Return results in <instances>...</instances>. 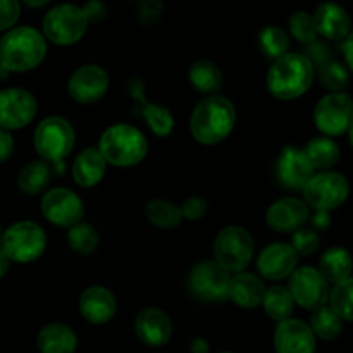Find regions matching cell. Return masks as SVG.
Masks as SVG:
<instances>
[{"label": "cell", "instance_id": "obj_52", "mask_svg": "<svg viewBox=\"0 0 353 353\" xmlns=\"http://www.w3.org/2000/svg\"><path fill=\"white\" fill-rule=\"evenodd\" d=\"M2 234H3L2 233V228H0V241H2Z\"/></svg>", "mask_w": 353, "mask_h": 353}, {"label": "cell", "instance_id": "obj_24", "mask_svg": "<svg viewBox=\"0 0 353 353\" xmlns=\"http://www.w3.org/2000/svg\"><path fill=\"white\" fill-rule=\"evenodd\" d=\"M265 295V286L261 278L250 272H238L230 279L228 299L233 300L241 309H255L262 303Z\"/></svg>", "mask_w": 353, "mask_h": 353}, {"label": "cell", "instance_id": "obj_40", "mask_svg": "<svg viewBox=\"0 0 353 353\" xmlns=\"http://www.w3.org/2000/svg\"><path fill=\"white\" fill-rule=\"evenodd\" d=\"M137 12L138 21L143 26H154L164 16V3L159 2V0H143V2L138 3Z\"/></svg>", "mask_w": 353, "mask_h": 353}, {"label": "cell", "instance_id": "obj_53", "mask_svg": "<svg viewBox=\"0 0 353 353\" xmlns=\"http://www.w3.org/2000/svg\"><path fill=\"white\" fill-rule=\"evenodd\" d=\"M221 353H231V352H221Z\"/></svg>", "mask_w": 353, "mask_h": 353}, {"label": "cell", "instance_id": "obj_51", "mask_svg": "<svg viewBox=\"0 0 353 353\" xmlns=\"http://www.w3.org/2000/svg\"><path fill=\"white\" fill-rule=\"evenodd\" d=\"M348 131H350V141H352V145H353V124H352L350 130H348Z\"/></svg>", "mask_w": 353, "mask_h": 353}, {"label": "cell", "instance_id": "obj_16", "mask_svg": "<svg viewBox=\"0 0 353 353\" xmlns=\"http://www.w3.org/2000/svg\"><path fill=\"white\" fill-rule=\"evenodd\" d=\"M309 205L303 200L286 196L272 203L265 214V223L278 233H295L309 221Z\"/></svg>", "mask_w": 353, "mask_h": 353}, {"label": "cell", "instance_id": "obj_33", "mask_svg": "<svg viewBox=\"0 0 353 353\" xmlns=\"http://www.w3.org/2000/svg\"><path fill=\"white\" fill-rule=\"evenodd\" d=\"M310 330H312L314 336H319L321 340L331 341L338 338L343 331V321L333 312L331 307H319L314 310L312 317H310Z\"/></svg>", "mask_w": 353, "mask_h": 353}, {"label": "cell", "instance_id": "obj_14", "mask_svg": "<svg viewBox=\"0 0 353 353\" xmlns=\"http://www.w3.org/2000/svg\"><path fill=\"white\" fill-rule=\"evenodd\" d=\"M41 212L52 224L61 228H72L81 223L85 207L74 192L65 188H54L41 199Z\"/></svg>", "mask_w": 353, "mask_h": 353}, {"label": "cell", "instance_id": "obj_2", "mask_svg": "<svg viewBox=\"0 0 353 353\" xmlns=\"http://www.w3.org/2000/svg\"><path fill=\"white\" fill-rule=\"evenodd\" d=\"M45 54L47 41L34 28H12L0 40V68L6 71H31L43 61Z\"/></svg>", "mask_w": 353, "mask_h": 353}, {"label": "cell", "instance_id": "obj_38", "mask_svg": "<svg viewBox=\"0 0 353 353\" xmlns=\"http://www.w3.org/2000/svg\"><path fill=\"white\" fill-rule=\"evenodd\" d=\"M290 31L293 37L300 41V43H312L317 40V28L314 23V16L305 10H296L292 17H290Z\"/></svg>", "mask_w": 353, "mask_h": 353}, {"label": "cell", "instance_id": "obj_43", "mask_svg": "<svg viewBox=\"0 0 353 353\" xmlns=\"http://www.w3.org/2000/svg\"><path fill=\"white\" fill-rule=\"evenodd\" d=\"M179 209H181L183 219L199 221L205 216L207 202L203 199H200V196H190V199L185 200V203Z\"/></svg>", "mask_w": 353, "mask_h": 353}, {"label": "cell", "instance_id": "obj_28", "mask_svg": "<svg viewBox=\"0 0 353 353\" xmlns=\"http://www.w3.org/2000/svg\"><path fill=\"white\" fill-rule=\"evenodd\" d=\"M188 79L196 92L209 93L210 97L217 95V92L223 88V72L219 65L207 59H199L190 65Z\"/></svg>", "mask_w": 353, "mask_h": 353}, {"label": "cell", "instance_id": "obj_15", "mask_svg": "<svg viewBox=\"0 0 353 353\" xmlns=\"http://www.w3.org/2000/svg\"><path fill=\"white\" fill-rule=\"evenodd\" d=\"M109 74L102 65L86 64L76 69L69 78V95L79 103H95L109 90Z\"/></svg>", "mask_w": 353, "mask_h": 353}, {"label": "cell", "instance_id": "obj_30", "mask_svg": "<svg viewBox=\"0 0 353 353\" xmlns=\"http://www.w3.org/2000/svg\"><path fill=\"white\" fill-rule=\"evenodd\" d=\"M52 171L47 162L33 161L21 169L17 176V186L26 195H38L43 192L50 183Z\"/></svg>", "mask_w": 353, "mask_h": 353}, {"label": "cell", "instance_id": "obj_10", "mask_svg": "<svg viewBox=\"0 0 353 353\" xmlns=\"http://www.w3.org/2000/svg\"><path fill=\"white\" fill-rule=\"evenodd\" d=\"M230 272L216 261L199 262L188 274V292L200 302H224L230 290Z\"/></svg>", "mask_w": 353, "mask_h": 353}, {"label": "cell", "instance_id": "obj_36", "mask_svg": "<svg viewBox=\"0 0 353 353\" xmlns=\"http://www.w3.org/2000/svg\"><path fill=\"white\" fill-rule=\"evenodd\" d=\"M317 76H319L321 85L333 93H343V90L350 85L348 69L338 61L324 62L321 68H317Z\"/></svg>", "mask_w": 353, "mask_h": 353}, {"label": "cell", "instance_id": "obj_31", "mask_svg": "<svg viewBox=\"0 0 353 353\" xmlns=\"http://www.w3.org/2000/svg\"><path fill=\"white\" fill-rule=\"evenodd\" d=\"M262 305H264L265 314L272 321L281 324L292 317L295 302H293L288 288H285V286H271V288H265Z\"/></svg>", "mask_w": 353, "mask_h": 353}, {"label": "cell", "instance_id": "obj_20", "mask_svg": "<svg viewBox=\"0 0 353 353\" xmlns=\"http://www.w3.org/2000/svg\"><path fill=\"white\" fill-rule=\"evenodd\" d=\"M274 348L278 353H314L316 336L309 324L299 319H288L276 330Z\"/></svg>", "mask_w": 353, "mask_h": 353}, {"label": "cell", "instance_id": "obj_18", "mask_svg": "<svg viewBox=\"0 0 353 353\" xmlns=\"http://www.w3.org/2000/svg\"><path fill=\"white\" fill-rule=\"evenodd\" d=\"M128 88H130L131 97L140 102V107H134L133 112L147 121L154 134L161 138L169 137L172 133V128H174V117H172L171 110L168 107L157 105V103H152L145 99V85L141 79H131Z\"/></svg>", "mask_w": 353, "mask_h": 353}, {"label": "cell", "instance_id": "obj_27", "mask_svg": "<svg viewBox=\"0 0 353 353\" xmlns=\"http://www.w3.org/2000/svg\"><path fill=\"white\" fill-rule=\"evenodd\" d=\"M37 345L41 353H74L78 338L65 324H48L38 334Z\"/></svg>", "mask_w": 353, "mask_h": 353}, {"label": "cell", "instance_id": "obj_39", "mask_svg": "<svg viewBox=\"0 0 353 353\" xmlns=\"http://www.w3.org/2000/svg\"><path fill=\"white\" fill-rule=\"evenodd\" d=\"M321 238L316 233V230H309V228H302V230L295 231L292 238V248L295 250L296 255H312L314 252L319 248Z\"/></svg>", "mask_w": 353, "mask_h": 353}, {"label": "cell", "instance_id": "obj_13", "mask_svg": "<svg viewBox=\"0 0 353 353\" xmlns=\"http://www.w3.org/2000/svg\"><path fill=\"white\" fill-rule=\"evenodd\" d=\"M37 116V100L23 88L0 90V130L14 131L28 126Z\"/></svg>", "mask_w": 353, "mask_h": 353}, {"label": "cell", "instance_id": "obj_11", "mask_svg": "<svg viewBox=\"0 0 353 353\" xmlns=\"http://www.w3.org/2000/svg\"><path fill=\"white\" fill-rule=\"evenodd\" d=\"M317 130L327 137H340L353 124V100L347 93H330L314 109Z\"/></svg>", "mask_w": 353, "mask_h": 353}, {"label": "cell", "instance_id": "obj_41", "mask_svg": "<svg viewBox=\"0 0 353 353\" xmlns=\"http://www.w3.org/2000/svg\"><path fill=\"white\" fill-rule=\"evenodd\" d=\"M302 55L310 64L316 65V68H321L324 62L331 61V48L324 41L316 40L312 43L305 45V50H303Z\"/></svg>", "mask_w": 353, "mask_h": 353}, {"label": "cell", "instance_id": "obj_6", "mask_svg": "<svg viewBox=\"0 0 353 353\" xmlns=\"http://www.w3.org/2000/svg\"><path fill=\"white\" fill-rule=\"evenodd\" d=\"M34 148L43 162L59 164L74 147V130L59 116L45 117L34 130Z\"/></svg>", "mask_w": 353, "mask_h": 353}, {"label": "cell", "instance_id": "obj_47", "mask_svg": "<svg viewBox=\"0 0 353 353\" xmlns=\"http://www.w3.org/2000/svg\"><path fill=\"white\" fill-rule=\"evenodd\" d=\"M343 54H345V61H347L348 68L353 71V30H352V33L347 37V40H345Z\"/></svg>", "mask_w": 353, "mask_h": 353}, {"label": "cell", "instance_id": "obj_48", "mask_svg": "<svg viewBox=\"0 0 353 353\" xmlns=\"http://www.w3.org/2000/svg\"><path fill=\"white\" fill-rule=\"evenodd\" d=\"M192 352H193V353H207V352H209V345H207L205 340H202V338H199V340L193 341Z\"/></svg>", "mask_w": 353, "mask_h": 353}, {"label": "cell", "instance_id": "obj_17", "mask_svg": "<svg viewBox=\"0 0 353 353\" xmlns=\"http://www.w3.org/2000/svg\"><path fill=\"white\" fill-rule=\"evenodd\" d=\"M296 262H299V255L295 254L292 245L276 241V243L268 245L259 254L257 269L265 279L281 281L295 272Z\"/></svg>", "mask_w": 353, "mask_h": 353}, {"label": "cell", "instance_id": "obj_46", "mask_svg": "<svg viewBox=\"0 0 353 353\" xmlns=\"http://www.w3.org/2000/svg\"><path fill=\"white\" fill-rule=\"evenodd\" d=\"M331 224V217H330V212H323V210H316V214H314L312 217V226L316 228V230H327Z\"/></svg>", "mask_w": 353, "mask_h": 353}, {"label": "cell", "instance_id": "obj_21", "mask_svg": "<svg viewBox=\"0 0 353 353\" xmlns=\"http://www.w3.org/2000/svg\"><path fill=\"white\" fill-rule=\"evenodd\" d=\"M137 336L148 347H162L172 336V323L161 309H145L134 321Z\"/></svg>", "mask_w": 353, "mask_h": 353}, {"label": "cell", "instance_id": "obj_35", "mask_svg": "<svg viewBox=\"0 0 353 353\" xmlns=\"http://www.w3.org/2000/svg\"><path fill=\"white\" fill-rule=\"evenodd\" d=\"M259 45H261V50L264 52L265 57L276 61V59L288 54L286 52L290 47L288 33L279 26H265L259 34Z\"/></svg>", "mask_w": 353, "mask_h": 353}, {"label": "cell", "instance_id": "obj_50", "mask_svg": "<svg viewBox=\"0 0 353 353\" xmlns=\"http://www.w3.org/2000/svg\"><path fill=\"white\" fill-rule=\"evenodd\" d=\"M47 0H41V2H26V6H31V7H41V6H47Z\"/></svg>", "mask_w": 353, "mask_h": 353}, {"label": "cell", "instance_id": "obj_23", "mask_svg": "<svg viewBox=\"0 0 353 353\" xmlns=\"http://www.w3.org/2000/svg\"><path fill=\"white\" fill-rule=\"evenodd\" d=\"M312 16L317 28V33L323 34L327 40H347L348 34L352 33L350 16H348L347 10L341 6H338V3H321Z\"/></svg>", "mask_w": 353, "mask_h": 353}, {"label": "cell", "instance_id": "obj_29", "mask_svg": "<svg viewBox=\"0 0 353 353\" xmlns=\"http://www.w3.org/2000/svg\"><path fill=\"white\" fill-rule=\"evenodd\" d=\"M303 152H305L307 159L312 164L314 171L316 169H321L323 172L330 171L340 161V147H338L336 141L327 137H319L310 140Z\"/></svg>", "mask_w": 353, "mask_h": 353}, {"label": "cell", "instance_id": "obj_34", "mask_svg": "<svg viewBox=\"0 0 353 353\" xmlns=\"http://www.w3.org/2000/svg\"><path fill=\"white\" fill-rule=\"evenodd\" d=\"M68 243L72 252L81 255H90L99 247V231L88 223H78L76 226L69 228Z\"/></svg>", "mask_w": 353, "mask_h": 353}, {"label": "cell", "instance_id": "obj_22", "mask_svg": "<svg viewBox=\"0 0 353 353\" xmlns=\"http://www.w3.org/2000/svg\"><path fill=\"white\" fill-rule=\"evenodd\" d=\"M116 296L103 286H90L79 296V312L92 324L109 323L116 316Z\"/></svg>", "mask_w": 353, "mask_h": 353}, {"label": "cell", "instance_id": "obj_42", "mask_svg": "<svg viewBox=\"0 0 353 353\" xmlns=\"http://www.w3.org/2000/svg\"><path fill=\"white\" fill-rule=\"evenodd\" d=\"M21 6L16 0H0V31H9L19 19Z\"/></svg>", "mask_w": 353, "mask_h": 353}, {"label": "cell", "instance_id": "obj_7", "mask_svg": "<svg viewBox=\"0 0 353 353\" xmlns=\"http://www.w3.org/2000/svg\"><path fill=\"white\" fill-rule=\"evenodd\" d=\"M255 245L250 233L240 226H228L214 241L216 262L228 272H241L254 259Z\"/></svg>", "mask_w": 353, "mask_h": 353}, {"label": "cell", "instance_id": "obj_26", "mask_svg": "<svg viewBox=\"0 0 353 353\" xmlns=\"http://www.w3.org/2000/svg\"><path fill=\"white\" fill-rule=\"evenodd\" d=\"M317 271L326 279L327 285L330 283L338 285L341 281H347V279H350L353 271V259L350 252L345 250L343 247H331L321 257Z\"/></svg>", "mask_w": 353, "mask_h": 353}, {"label": "cell", "instance_id": "obj_9", "mask_svg": "<svg viewBox=\"0 0 353 353\" xmlns=\"http://www.w3.org/2000/svg\"><path fill=\"white\" fill-rule=\"evenodd\" d=\"M88 26L85 12L81 7L62 3L48 10L43 19L45 37L55 45H72L83 38Z\"/></svg>", "mask_w": 353, "mask_h": 353}, {"label": "cell", "instance_id": "obj_37", "mask_svg": "<svg viewBox=\"0 0 353 353\" xmlns=\"http://www.w3.org/2000/svg\"><path fill=\"white\" fill-rule=\"evenodd\" d=\"M330 303L333 312L341 321H353V278L334 285L330 290Z\"/></svg>", "mask_w": 353, "mask_h": 353}, {"label": "cell", "instance_id": "obj_12", "mask_svg": "<svg viewBox=\"0 0 353 353\" xmlns=\"http://www.w3.org/2000/svg\"><path fill=\"white\" fill-rule=\"evenodd\" d=\"M288 292L293 302L307 310L319 309L330 299L327 281L314 268L295 269V272L290 276Z\"/></svg>", "mask_w": 353, "mask_h": 353}, {"label": "cell", "instance_id": "obj_25", "mask_svg": "<svg viewBox=\"0 0 353 353\" xmlns=\"http://www.w3.org/2000/svg\"><path fill=\"white\" fill-rule=\"evenodd\" d=\"M107 162L99 152V148H86L76 157L74 165H72V178L76 185L83 188H92L102 181L105 174Z\"/></svg>", "mask_w": 353, "mask_h": 353}, {"label": "cell", "instance_id": "obj_5", "mask_svg": "<svg viewBox=\"0 0 353 353\" xmlns=\"http://www.w3.org/2000/svg\"><path fill=\"white\" fill-rule=\"evenodd\" d=\"M47 247L45 231L31 221H19L7 228L2 234L0 250L7 255L10 262L30 264L37 261Z\"/></svg>", "mask_w": 353, "mask_h": 353}, {"label": "cell", "instance_id": "obj_4", "mask_svg": "<svg viewBox=\"0 0 353 353\" xmlns=\"http://www.w3.org/2000/svg\"><path fill=\"white\" fill-rule=\"evenodd\" d=\"M99 152L105 162L116 168L140 164L148 152V141L138 128L131 124H114L107 128L99 141Z\"/></svg>", "mask_w": 353, "mask_h": 353}, {"label": "cell", "instance_id": "obj_19", "mask_svg": "<svg viewBox=\"0 0 353 353\" xmlns=\"http://www.w3.org/2000/svg\"><path fill=\"white\" fill-rule=\"evenodd\" d=\"M276 172H278L279 183L285 188L303 190V186L314 176V168L307 159L305 152L295 147H285L278 161Z\"/></svg>", "mask_w": 353, "mask_h": 353}, {"label": "cell", "instance_id": "obj_44", "mask_svg": "<svg viewBox=\"0 0 353 353\" xmlns=\"http://www.w3.org/2000/svg\"><path fill=\"white\" fill-rule=\"evenodd\" d=\"M81 9L83 12H85L88 23H99V21H102L107 14L105 6L100 2H90L86 3L85 7H81Z\"/></svg>", "mask_w": 353, "mask_h": 353}, {"label": "cell", "instance_id": "obj_45", "mask_svg": "<svg viewBox=\"0 0 353 353\" xmlns=\"http://www.w3.org/2000/svg\"><path fill=\"white\" fill-rule=\"evenodd\" d=\"M14 140L9 131L0 130V162H6L12 155Z\"/></svg>", "mask_w": 353, "mask_h": 353}, {"label": "cell", "instance_id": "obj_8", "mask_svg": "<svg viewBox=\"0 0 353 353\" xmlns=\"http://www.w3.org/2000/svg\"><path fill=\"white\" fill-rule=\"evenodd\" d=\"M350 193V185L343 174L334 171H324L314 174L303 186V199L309 207L330 212L343 205Z\"/></svg>", "mask_w": 353, "mask_h": 353}, {"label": "cell", "instance_id": "obj_3", "mask_svg": "<svg viewBox=\"0 0 353 353\" xmlns=\"http://www.w3.org/2000/svg\"><path fill=\"white\" fill-rule=\"evenodd\" d=\"M314 65L302 54H286L272 62L268 72V90L279 100H295L310 88Z\"/></svg>", "mask_w": 353, "mask_h": 353}, {"label": "cell", "instance_id": "obj_49", "mask_svg": "<svg viewBox=\"0 0 353 353\" xmlns=\"http://www.w3.org/2000/svg\"><path fill=\"white\" fill-rule=\"evenodd\" d=\"M9 265H10V261L7 259V255L0 250V279L7 274V271H9Z\"/></svg>", "mask_w": 353, "mask_h": 353}, {"label": "cell", "instance_id": "obj_1", "mask_svg": "<svg viewBox=\"0 0 353 353\" xmlns=\"http://www.w3.org/2000/svg\"><path fill=\"white\" fill-rule=\"evenodd\" d=\"M236 123V110L231 100L223 95L203 99L190 119V131L202 145H216L228 138Z\"/></svg>", "mask_w": 353, "mask_h": 353}, {"label": "cell", "instance_id": "obj_32", "mask_svg": "<svg viewBox=\"0 0 353 353\" xmlns=\"http://www.w3.org/2000/svg\"><path fill=\"white\" fill-rule=\"evenodd\" d=\"M145 216H147V219L154 226L164 228V230H171V228L179 226L183 221L181 209L176 207L174 203L162 199L150 200L147 203V207H145Z\"/></svg>", "mask_w": 353, "mask_h": 353}]
</instances>
